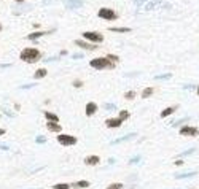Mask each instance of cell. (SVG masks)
Wrapping results in <instances>:
<instances>
[{"mask_svg": "<svg viewBox=\"0 0 199 189\" xmlns=\"http://www.w3.org/2000/svg\"><path fill=\"white\" fill-rule=\"evenodd\" d=\"M19 57H21V61H24V62L34 64V62H37V61L42 57V53H40L39 49H35V48H26V49L21 51Z\"/></svg>", "mask_w": 199, "mask_h": 189, "instance_id": "1", "label": "cell"}, {"mask_svg": "<svg viewBox=\"0 0 199 189\" xmlns=\"http://www.w3.org/2000/svg\"><path fill=\"white\" fill-rule=\"evenodd\" d=\"M89 65H91L92 69H97V70L113 69V67H115V64H113L112 61H108V59H107V56H105V57H96V59L89 61Z\"/></svg>", "mask_w": 199, "mask_h": 189, "instance_id": "2", "label": "cell"}, {"mask_svg": "<svg viewBox=\"0 0 199 189\" xmlns=\"http://www.w3.org/2000/svg\"><path fill=\"white\" fill-rule=\"evenodd\" d=\"M58 141L62 145V146H73V145H77V137H73V135H69V134H59L58 135Z\"/></svg>", "mask_w": 199, "mask_h": 189, "instance_id": "3", "label": "cell"}, {"mask_svg": "<svg viewBox=\"0 0 199 189\" xmlns=\"http://www.w3.org/2000/svg\"><path fill=\"white\" fill-rule=\"evenodd\" d=\"M99 18H102V19H108V21H115L118 18V14L113 10H110V8H100L99 10Z\"/></svg>", "mask_w": 199, "mask_h": 189, "instance_id": "4", "label": "cell"}, {"mask_svg": "<svg viewBox=\"0 0 199 189\" xmlns=\"http://www.w3.org/2000/svg\"><path fill=\"white\" fill-rule=\"evenodd\" d=\"M83 37H84L86 40L92 41V43H100V41H104V35H100L99 32H84Z\"/></svg>", "mask_w": 199, "mask_h": 189, "instance_id": "5", "label": "cell"}, {"mask_svg": "<svg viewBox=\"0 0 199 189\" xmlns=\"http://www.w3.org/2000/svg\"><path fill=\"white\" fill-rule=\"evenodd\" d=\"M180 134L185 135V137H196L199 134V129L193 127V126H183L182 129H180Z\"/></svg>", "mask_w": 199, "mask_h": 189, "instance_id": "6", "label": "cell"}, {"mask_svg": "<svg viewBox=\"0 0 199 189\" xmlns=\"http://www.w3.org/2000/svg\"><path fill=\"white\" fill-rule=\"evenodd\" d=\"M170 8V5L169 3H164V2H161V0H153V2H148L147 5H145V10H155V8Z\"/></svg>", "mask_w": 199, "mask_h": 189, "instance_id": "7", "label": "cell"}, {"mask_svg": "<svg viewBox=\"0 0 199 189\" xmlns=\"http://www.w3.org/2000/svg\"><path fill=\"white\" fill-rule=\"evenodd\" d=\"M62 3L69 8V10H75V8L83 6V0H62Z\"/></svg>", "mask_w": 199, "mask_h": 189, "instance_id": "8", "label": "cell"}, {"mask_svg": "<svg viewBox=\"0 0 199 189\" xmlns=\"http://www.w3.org/2000/svg\"><path fill=\"white\" fill-rule=\"evenodd\" d=\"M105 124H107V127H110V129H116V127H120V126L123 124V121H121L120 118H110V119L105 121Z\"/></svg>", "mask_w": 199, "mask_h": 189, "instance_id": "9", "label": "cell"}, {"mask_svg": "<svg viewBox=\"0 0 199 189\" xmlns=\"http://www.w3.org/2000/svg\"><path fill=\"white\" fill-rule=\"evenodd\" d=\"M75 45H77V46H80V48L89 49V51H94V49H97V46H96V45L86 43V41H83V40H75Z\"/></svg>", "mask_w": 199, "mask_h": 189, "instance_id": "10", "label": "cell"}, {"mask_svg": "<svg viewBox=\"0 0 199 189\" xmlns=\"http://www.w3.org/2000/svg\"><path fill=\"white\" fill-rule=\"evenodd\" d=\"M97 111V103L96 102H88L86 103V116H92Z\"/></svg>", "mask_w": 199, "mask_h": 189, "instance_id": "11", "label": "cell"}, {"mask_svg": "<svg viewBox=\"0 0 199 189\" xmlns=\"http://www.w3.org/2000/svg\"><path fill=\"white\" fill-rule=\"evenodd\" d=\"M100 162V157L99 156H88V157H84V164L86 165H97Z\"/></svg>", "mask_w": 199, "mask_h": 189, "instance_id": "12", "label": "cell"}, {"mask_svg": "<svg viewBox=\"0 0 199 189\" xmlns=\"http://www.w3.org/2000/svg\"><path fill=\"white\" fill-rule=\"evenodd\" d=\"M46 127H48L50 132H58V134L62 130V127L58 124V122H46Z\"/></svg>", "mask_w": 199, "mask_h": 189, "instance_id": "13", "label": "cell"}, {"mask_svg": "<svg viewBox=\"0 0 199 189\" xmlns=\"http://www.w3.org/2000/svg\"><path fill=\"white\" fill-rule=\"evenodd\" d=\"M72 187H77V189H84V187H89V181H86V179H81V181H75L70 184Z\"/></svg>", "mask_w": 199, "mask_h": 189, "instance_id": "14", "label": "cell"}, {"mask_svg": "<svg viewBox=\"0 0 199 189\" xmlns=\"http://www.w3.org/2000/svg\"><path fill=\"white\" fill-rule=\"evenodd\" d=\"M136 137V134H128L124 137H121V138H116V140H113L112 141V145H118V143H123V141H128V140H132Z\"/></svg>", "mask_w": 199, "mask_h": 189, "instance_id": "15", "label": "cell"}, {"mask_svg": "<svg viewBox=\"0 0 199 189\" xmlns=\"http://www.w3.org/2000/svg\"><path fill=\"white\" fill-rule=\"evenodd\" d=\"M175 110H177V107H167V108H164L163 111H161V118H167V116H170Z\"/></svg>", "mask_w": 199, "mask_h": 189, "instance_id": "16", "label": "cell"}, {"mask_svg": "<svg viewBox=\"0 0 199 189\" xmlns=\"http://www.w3.org/2000/svg\"><path fill=\"white\" fill-rule=\"evenodd\" d=\"M45 118L48 119V122H58L59 121V118L54 115V113H51V111H45Z\"/></svg>", "mask_w": 199, "mask_h": 189, "instance_id": "17", "label": "cell"}, {"mask_svg": "<svg viewBox=\"0 0 199 189\" xmlns=\"http://www.w3.org/2000/svg\"><path fill=\"white\" fill-rule=\"evenodd\" d=\"M153 92H155V88H145L144 91H142V99H148L153 96Z\"/></svg>", "mask_w": 199, "mask_h": 189, "instance_id": "18", "label": "cell"}, {"mask_svg": "<svg viewBox=\"0 0 199 189\" xmlns=\"http://www.w3.org/2000/svg\"><path fill=\"white\" fill-rule=\"evenodd\" d=\"M45 77H46V69H39L35 72V75H34L35 80H40V78H45Z\"/></svg>", "mask_w": 199, "mask_h": 189, "instance_id": "19", "label": "cell"}, {"mask_svg": "<svg viewBox=\"0 0 199 189\" xmlns=\"http://www.w3.org/2000/svg\"><path fill=\"white\" fill-rule=\"evenodd\" d=\"M194 175H197L196 172H186V173H178V175H175V178L177 179H182V178H191V176H194Z\"/></svg>", "mask_w": 199, "mask_h": 189, "instance_id": "20", "label": "cell"}, {"mask_svg": "<svg viewBox=\"0 0 199 189\" xmlns=\"http://www.w3.org/2000/svg\"><path fill=\"white\" fill-rule=\"evenodd\" d=\"M72 186L69 183H58V184H54L53 189H70Z\"/></svg>", "mask_w": 199, "mask_h": 189, "instance_id": "21", "label": "cell"}, {"mask_svg": "<svg viewBox=\"0 0 199 189\" xmlns=\"http://www.w3.org/2000/svg\"><path fill=\"white\" fill-rule=\"evenodd\" d=\"M129 115H131V113H129L128 110H121V111H120V116H118V118H120L121 121H126V119L129 118Z\"/></svg>", "mask_w": 199, "mask_h": 189, "instance_id": "22", "label": "cell"}, {"mask_svg": "<svg viewBox=\"0 0 199 189\" xmlns=\"http://www.w3.org/2000/svg\"><path fill=\"white\" fill-rule=\"evenodd\" d=\"M110 30H112V32H121V33H126V32H129L131 29H128V27H112Z\"/></svg>", "mask_w": 199, "mask_h": 189, "instance_id": "23", "label": "cell"}, {"mask_svg": "<svg viewBox=\"0 0 199 189\" xmlns=\"http://www.w3.org/2000/svg\"><path fill=\"white\" fill-rule=\"evenodd\" d=\"M172 78V73H164V75H156L155 80H169Z\"/></svg>", "mask_w": 199, "mask_h": 189, "instance_id": "24", "label": "cell"}, {"mask_svg": "<svg viewBox=\"0 0 199 189\" xmlns=\"http://www.w3.org/2000/svg\"><path fill=\"white\" fill-rule=\"evenodd\" d=\"M193 153H194V148H189V149L183 151V153H180V154H178V159H180V157H185V156H189V154H193Z\"/></svg>", "mask_w": 199, "mask_h": 189, "instance_id": "25", "label": "cell"}, {"mask_svg": "<svg viewBox=\"0 0 199 189\" xmlns=\"http://www.w3.org/2000/svg\"><path fill=\"white\" fill-rule=\"evenodd\" d=\"M123 187H124L123 183H112V184H108L107 189H123Z\"/></svg>", "mask_w": 199, "mask_h": 189, "instance_id": "26", "label": "cell"}, {"mask_svg": "<svg viewBox=\"0 0 199 189\" xmlns=\"http://www.w3.org/2000/svg\"><path fill=\"white\" fill-rule=\"evenodd\" d=\"M42 35H45V33H43V32H35V33H30L27 38H29V40H37V38H39V37H42Z\"/></svg>", "mask_w": 199, "mask_h": 189, "instance_id": "27", "label": "cell"}, {"mask_svg": "<svg viewBox=\"0 0 199 189\" xmlns=\"http://www.w3.org/2000/svg\"><path fill=\"white\" fill-rule=\"evenodd\" d=\"M134 97H136V92H134V91H128V92L124 94V99H126V100H132Z\"/></svg>", "mask_w": 199, "mask_h": 189, "instance_id": "28", "label": "cell"}, {"mask_svg": "<svg viewBox=\"0 0 199 189\" xmlns=\"http://www.w3.org/2000/svg\"><path fill=\"white\" fill-rule=\"evenodd\" d=\"M107 59H108V61H112L113 64L120 61V59H118V56H113V54H108V56H107Z\"/></svg>", "mask_w": 199, "mask_h": 189, "instance_id": "29", "label": "cell"}, {"mask_svg": "<svg viewBox=\"0 0 199 189\" xmlns=\"http://www.w3.org/2000/svg\"><path fill=\"white\" fill-rule=\"evenodd\" d=\"M104 108H105V110H116V107L113 105V103H105V105H104Z\"/></svg>", "mask_w": 199, "mask_h": 189, "instance_id": "30", "label": "cell"}, {"mask_svg": "<svg viewBox=\"0 0 199 189\" xmlns=\"http://www.w3.org/2000/svg\"><path fill=\"white\" fill-rule=\"evenodd\" d=\"M35 141H37V143H46V138L40 135V137H37V140H35Z\"/></svg>", "mask_w": 199, "mask_h": 189, "instance_id": "31", "label": "cell"}, {"mask_svg": "<svg viewBox=\"0 0 199 189\" xmlns=\"http://www.w3.org/2000/svg\"><path fill=\"white\" fill-rule=\"evenodd\" d=\"M139 160H140V156H136V157H132V159L129 160V164H137Z\"/></svg>", "mask_w": 199, "mask_h": 189, "instance_id": "32", "label": "cell"}, {"mask_svg": "<svg viewBox=\"0 0 199 189\" xmlns=\"http://www.w3.org/2000/svg\"><path fill=\"white\" fill-rule=\"evenodd\" d=\"M73 86H75V88H81L83 83H81L80 80H75V81H73Z\"/></svg>", "mask_w": 199, "mask_h": 189, "instance_id": "33", "label": "cell"}, {"mask_svg": "<svg viewBox=\"0 0 199 189\" xmlns=\"http://www.w3.org/2000/svg\"><path fill=\"white\" fill-rule=\"evenodd\" d=\"M134 3H136L137 6H140V5H144V3H147V0H134Z\"/></svg>", "mask_w": 199, "mask_h": 189, "instance_id": "34", "label": "cell"}, {"mask_svg": "<svg viewBox=\"0 0 199 189\" xmlns=\"http://www.w3.org/2000/svg\"><path fill=\"white\" fill-rule=\"evenodd\" d=\"M189 118H183V119H180V121H177V122H174L172 126H178V124H182V122H185V121H188Z\"/></svg>", "mask_w": 199, "mask_h": 189, "instance_id": "35", "label": "cell"}, {"mask_svg": "<svg viewBox=\"0 0 199 189\" xmlns=\"http://www.w3.org/2000/svg\"><path fill=\"white\" fill-rule=\"evenodd\" d=\"M81 57H83L81 53H75V54H73V59H81Z\"/></svg>", "mask_w": 199, "mask_h": 189, "instance_id": "36", "label": "cell"}, {"mask_svg": "<svg viewBox=\"0 0 199 189\" xmlns=\"http://www.w3.org/2000/svg\"><path fill=\"white\" fill-rule=\"evenodd\" d=\"M35 84H24V86H21V89H29V88H34Z\"/></svg>", "mask_w": 199, "mask_h": 189, "instance_id": "37", "label": "cell"}, {"mask_svg": "<svg viewBox=\"0 0 199 189\" xmlns=\"http://www.w3.org/2000/svg\"><path fill=\"white\" fill-rule=\"evenodd\" d=\"M174 164H175V165H183V160H182V159H177Z\"/></svg>", "mask_w": 199, "mask_h": 189, "instance_id": "38", "label": "cell"}, {"mask_svg": "<svg viewBox=\"0 0 199 189\" xmlns=\"http://www.w3.org/2000/svg\"><path fill=\"white\" fill-rule=\"evenodd\" d=\"M3 111H5V113H6V115H8V116H10V118H13V113H11L10 110H3Z\"/></svg>", "mask_w": 199, "mask_h": 189, "instance_id": "39", "label": "cell"}, {"mask_svg": "<svg viewBox=\"0 0 199 189\" xmlns=\"http://www.w3.org/2000/svg\"><path fill=\"white\" fill-rule=\"evenodd\" d=\"M0 149H3V151H8V146H6V145H0Z\"/></svg>", "mask_w": 199, "mask_h": 189, "instance_id": "40", "label": "cell"}, {"mask_svg": "<svg viewBox=\"0 0 199 189\" xmlns=\"http://www.w3.org/2000/svg\"><path fill=\"white\" fill-rule=\"evenodd\" d=\"M2 135H5V129H0V137Z\"/></svg>", "mask_w": 199, "mask_h": 189, "instance_id": "41", "label": "cell"}, {"mask_svg": "<svg viewBox=\"0 0 199 189\" xmlns=\"http://www.w3.org/2000/svg\"><path fill=\"white\" fill-rule=\"evenodd\" d=\"M196 94H197V96H199V86H197V89H196Z\"/></svg>", "mask_w": 199, "mask_h": 189, "instance_id": "42", "label": "cell"}, {"mask_svg": "<svg viewBox=\"0 0 199 189\" xmlns=\"http://www.w3.org/2000/svg\"><path fill=\"white\" fill-rule=\"evenodd\" d=\"M0 30H2V24H0Z\"/></svg>", "mask_w": 199, "mask_h": 189, "instance_id": "43", "label": "cell"}, {"mask_svg": "<svg viewBox=\"0 0 199 189\" xmlns=\"http://www.w3.org/2000/svg\"><path fill=\"white\" fill-rule=\"evenodd\" d=\"M16 2H22V0H16Z\"/></svg>", "mask_w": 199, "mask_h": 189, "instance_id": "44", "label": "cell"}]
</instances>
